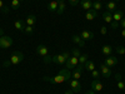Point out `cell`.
Masks as SVG:
<instances>
[{
  "label": "cell",
  "instance_id": "obj_32",
  "mask_svg": "<svg viewBox=\"0 0 125 94\" xmlns=\"http://www.w3.org/2000/svg\"><path fill=\"white\" fill-rule=\"evenodd\" d=\"M91 75H93V78H95V79H99V75H100V73L96 70V69H94L93 71H91Z\"/></svg>",
  "mask_w": 125,
  "mask_h": 94
},
{
  "label": "cell",
  "instance_id": "obj_31",
  "mask_svg": "<svg viewBox=\"0 0 125 94\" xmlns=\"http://www.w3.org/2000/svg\"><path fill=\"white\" fill-rule=\"evenodd\" d=\"M80 55H81V53H80L79 48H75V49H73V57H76V58H79Z\"/></svg>",
  "mask_w": 125,
  "mask_h": 94
},
{
  "label": "cell",
  "instance_id": "obj_17",
  "mask_svg": "<svg viewBox=\"0 0 125 94\" xmlns=\"http://www.w3.org/2000/svg\"><path fill=\"white\" fill-rule=\"evenodd\" d=\"M84 69L91 73L94 69H95V64H94V61H91V60H89V59H88V60H86V63L84 64Z\"/></svg>",
  "mask_w": 125,
  "mask_h": 94
},
{
  "label": "cell",
  "instance_id": "obj_16",
  "mask_svg": "<svg viewBox=\"0 0 125 94\" xmlns=\"http://www.w3.org/2000/svg\"><path fill=\"white\" fill-rule=\"evenodd\" d=\"M65 1H64V0H58V14L59 15H61L62 13H64L65 12Z\"/></svg>",
  "mask_w": 125,
  "mask_h": 94
},
{
  "label": "cell",
  "instance_id": "obj_19",
  "mask_svg": "<svg viewBox=\"0 0 125 94\" xmlns=\"http://www.w3.org/2000/svg\"><path fill=\"white\" fill-rule=\"evenodd\" d=\"M124 18V13H123V10H116L115 13H114L113 15V20H115V22H119L120 23V20Z\"/></svg>",
  "mask_w": 125,
  "mask_h": 94
},
{
  "label": "cell",
  "instance_id": "obj_8",
  "mask_svg": "<svg viewBox=\"0 0 125 94\" xmlns=\"http://www.w3.org/2000/svg\"><path fill=\"white\" fill-rule=\"evenodd\" d=\"M36 53H38V55H39V57L45 58V57L48 55V53H49V49H48L45 45L40 44V45H38V48H36Z\"/></svg>",
  "mask_w": 125,
  "mask_h": 94
},
{
  "label": "cell",
  "instance_id": "obj_13",
  "mask_svg": "<svg viewBox=\"0 0 125 94\" xmlns=\"http://www.w3.org/2000/svg\"><path fill=\"white\" fill-rule=\"evenodd\" d=\"M73 43H75L79 48H83L85 45V40H83L81 38H80V35H73Z\"/></svg>",
  "mask_w": 125,
  "mask_h": 94
},
{
  "label": "cell",
  "instance_id": "obj_27",
  "mask_svg": "<svg viewBox=\"0 0 125 94\" xmlns=\"http://www.w3.org/2000/svg\"><path fill=\"white\" fill-rule=\"evenodd\" d=\"M86 60H88V55H86V54H81V55L79 57V64L84 65L85 63H86Z\"/></svg>",
  "mask_w": 125,
  "mask_h": 94
},
{
  "label": "cell",
  "instance_id": "obj_7",
  "mask_svg": "<svg viewBox=\"0 0 125 94\" xmlns=\"http://www.w3.org/2000/svg\"><path fill=\"white\" fill-rule=\"evenodd\" d=\"M69 84H70V88L74 93H79L81 90V83L76 79H70L69 80Z\"/></svg>",
  "mask_w": 125,
  "mask_h": 94
},
{
  "label": "cell",
  "instance_id": "obj_18",
  "mask_svg": "<svg viewBox=\"0 0 125 94\" xmlns=\"http://www.w3.org/2000/svg\"><path fill=\"white\" fill-rule=\"evenodd\" d=\"M103 20H104L105 23H109V24H110V23L113 22V14L106 10L105 13H103Z\"/></svg>",
  "mask_w": 125,
  "mask_h": 94
},
{
  "label": "cell",
  "instance_id": "obj_39",
  "mask_svg": "<svg viewBox=\"0 0 125 94\" xmlns=\"http://www.w3.org/2000/svg\"><path fill=\"white\" fill-rule=\"evenodd\" d=\"M73 93H74V92H73L71 89H69V90H66V92H65V94H73Z\"/></svg>",
  "mask_w": 125,
  "mask_h": 94
},
{
  "label": "cell",
  "instance_id": "obj_15",
  "mask_svg": "<svg viewBox=\"0 0 125 94\" xmlns=\"http://www.w3.org/2000/svg\"><path fill=\"white\" fill-rule=\"evenodd\" d=\"M96 16H98V12H96V10H94V9L89 10V12H86V14H85L86 20H94Z\"/></svg>",
  "mask_w": 125,
  "mask_h": 94
},
{
  "label": "cell",
  "instance_id": "obj_21",
  "mask_svg": "<svg viewBox=\"0 0 125 94\" xmlns=\"http://www.w3.org/2000/svg\"><path fill=\"white\" fill-rule=\"evenodd\" d=\"M101 51H103V54L104 55H111V53H113V47H110V45H104L103 48H101Z\"/></svg>",
  "mask_w": 125,
  "mask_h": 94
},
{
  "label": "cell",
  "instance_id": "obj_24",
  "mask_svg": "<svg viewBox=\"0 0 125 94\" xmlns=\"http://www.w3.org/2000/svg\"><path fill=\"white\" fill-rule=\"evenodd\" d=\"M118 5H116V1H108L106 3V9H108V12H113V10H116Z\"/></svg>",
  "mask_w": 125,
  "mask_h": 94
},
{
  "label": "cell",
  "instance_id": "obj_23",
  "mask_svg": "<svg viewBox=\"0 0 125 94\" xmlns=\"http://www.w3.org/2000/svg\"><path fill=\"white\" fill-rule=\"evenodd\" d=\"M115 79H116V82H118V88L119 89H125V83L121 80V75L120 74H115Z\"/></svg>",
  "mask_w": 125,
  "mask_h": 94
},
{
  "label": "cell",
  "instance_id": "obj_20",
  "mask_svg": "<svg viewBox=\"0 0 125 94\" xmlns=\"http://www.w3.org/2000/svg\"><path fill=\"white\" fill-rule=\"evenodd\" d=\"M14 26L19 30V31H24V29H25V25H24V22L21 19H18L16 22L14 23Z\"/></svg>",
  "mask_w": 125,
  "mask_h": 94
},
{
  "label": "cell",
  "instance_id": "obj_5",
  "mask_svg": "<svg viewBox=\"0 0 125 94\" xmlns=\"http://www.w3.org/2000/svg\"><path fill=\"white\" fill-rule=\"evenodd\" d=\"M78 64H79V58H76V57H70V58L66 60V63H65V67H66V69L71 70V69H74Z\"/></svg>",
  "mask_w": 125,
  "mask_h": 94
},
{
  "label": "cell",
  "instance_id": "obj_38",
  "mask_svg": "<svg viewBox=\"0 0 125 94\" xmlns=\"http://www.w3.org/2000/svg\"><path fill=\"white\" fill-rule=\"evenodd\" d=\"M10 64H11V63H10V60H9V61H5V63H4V65H5V67H9Z\"/></svg>",
  "mask_w": 125,
  "mask_h": 94
},
{
  "label": "cell",
  "instance_id": "obj_10",
  "mask_svg": "<svg viewBox=\"0 0 125 94\" xmlns=\"http://www.w3.org/2000/svg\"><path fill=\"white\" fill-rule=\"evenodd\" d=\"M94 36H95V35H94V33H93V31H89V30H83L81 33H80V38L83 40H85V41L86 40H93Z\"/></svg>",
  "mask_w": 125,
  "mask_h": 94
},
{
  "label": "cell",
  "instance_id": "obj_41",
  "mask_svg": "<svg viewBox=\"0 0 125 94\" xmlns=\"http://www.w3.org/2000/svg\"><path fill=\"white\" fill-rule=\"evenodd\" d=\"M3 35H4V30L0 28V36H3Z\"/></svg>",
  "mask_w": 125,
  "mask_h": 94
},
{
  "label": "cell",
  "instance_id": "obj_25",
  "mask_svg": "<svg viewBox=\"0 0 125 94\" xmlns=\"http://www.w3.org/2000/svg\"><path fill=\"white\" fill-rule=\"evenodd\" d=\"M35 22H36V16L35 15H28V18H26V25L34 26Z\"/></svg>",
  "mask_w": 125,
  "mask_h": 94
},
{
  "label": "cell",
  "instance_id": "obj_2",
  "mask_svg": "<svg viewBox=\"0 0 125 94\" xmlns=\"http://www.w3.org/2000/svg\"><path fill=\"white\" fill-rule=\"evenodd\" d=\"M69 58H70V54L68 53V51H64L62 54H59V55H51L50 61L56 63V64H65Z\"/></svg>",
  "mask_w": 125,
  "mask_h": 94
},
{
  "label": "cell",
  "instance_id": "obj_1",
  "mask_svg": "<svg viewBox=\"0 0 125 94\" xmlns=\"http://www.w3.org/2000/svg\"><path fill=\"white\" fill-rule=\"evenodd\" d=\"M45 82H49V83H53V84H61V83H65V82H69L71 79V73L69 69H61L59 71V74L54 78H49V77H44L43 78Z\"/></svg>",
  "mask_w": 125,
  "mask_h": 94
},
{
  "label": "cell",
  "instance_id": "obj_43",
  "mask_svg": "<svg viewBox=\"0 0 125 94\" xmlns=\"http://www.w3.org/2000/svg\"><path fill=\"white\" fill-rule=\"evenodd\" d=\"M115 1H119V0H115Z\"/></svg>",
  "mask_w": 125,
  "mask_h": 94
},
{
  "label": "cell",
  "instance_id": "obj_26",
  "mask_svg": "<svg viewBox=\"0 0 125 94\" xmlns=\"http://www.w3.org/2000/svg\"><path fill=\"white\" fill-rule=\"evenodd\" d=\"M93 9L94 10H100V9H103V3H100V1H93Z\"/></svg>",
  "mask_w": 125,
  "mask_h": 94
},
{
  "label": "cell",
  "instance_id": "obj_34",
  "mask_svg": "<svg viewBox=\"0 0 125 94\" xmlns=\"http://www.w3.org/2000/svg\"><path fill=\"white\" fill-rule=\"evenodd\" d=\"M79 1H80V0H69V4H70L71 6H76V5L79 4Z\"/></svg>",
  "mask_w": 125,
  "mask_h": 94
},
{
  "label": "cell",
  "instance_id": "obj_4",
  "mask_svg": "<svg viewBox=\"0 0 125 94\" xmlns=\"http://www.w3.org/2000/svg\"><path fill=\"white\" fill-rule=\"evenodd\" d=\"M13 45V39L10 36H6V35H3L0 36V48L3 49H8Z\"/></svg>",
  "mask_w": 125,
  "mask_h": 94
},
{
  "label": "cell",
  "instance_id": "obj_11",
  "mask_svg": "<svg viewBox=\"0 0 125 94\" xmlns=\"http://www.w3.org/2000/svg\"><path fill=\"white\" fill-rule=\"evenodd\" d=\"M103 88H104V85H103V83H101L99 79H94V80L91 82V89H93V90L101 92Z\"/></svg>",
  "mask_w": 125,
  "mask_h": 94
},
{
  "label": "cell",
  "instance_id": "obj_40",
  "mask_svg": "<svg viewBox=\"0 0 125 94\" xmlns=\"http://www.w3.org/2000/svg\"><path fill=\"white\" fill-rule=\"evenodd\" d=\"M121 36H123V38H125V29H123V30H121Z\"/></svg>",
  "mask_w": 125,
  "mask_h": 94
},
{
  "label": "cell",
  "instance_id": "obj_12",
  "mask_svg": "<svg viewBox=\"0 0 125 94\" xmlns=\"http://www.w3.org/2000/svg\"><path fill=\"white\" fill-rule=\"evenodd\" d=\"M80 4H81V8L89 12V10L93 9V1L91 0H80Z\"/></svg>",
  "mask_w": 125,
  "mask_h": 94
},
{
  "label": "cell",
  "instance_id": "obj_6",
  "mask_svg": "<svg viewBox=\"0 0 125 94\" xmlns=\"http://www.w3.org/2000/svg\"><path fill=\"white\" fill-rule=\"evenodd\" d=\"M100 73L103 74L104 78H110V77L113 75L111 69H110L106 64H104V63H101V64H100Z\"/></svg>",
  "mask_w": 125,
  "mask_h": 94
},
{
  "label": "cell",
  "instance_id": "obj_35",
  "mask_svg": "<svg viewBox=\"0 0 125 94\" xmlns=\"http://www.w3.org/2000/svg\"><path fill=\"white\" fill-rule=\"evenodd\" d=\"M106 33H108V29H106V26H101V28H100V34L105 35Z\"/></svg>",
  "mask_w": 125,
  "mask_h": 94
},
{
  "label": "cell",
  "instance_id": "obj_29",
  "mask_svg": "<svg viewBox=\"0 0 125 94\" xmlns=\"http://www.w3.org/2000/svg\"><path fill=\"white\" fill-rule=\"evenodd\" d=\"M115 50H116V53H118V54H120V55H124V54H125V47L119 45V47H116V48H115Z\"/></svg>",
  "mask_w": 125,
  "mask_h": 94
},
{
  "label": "cell",
  "instance_id": "obj_14",
  "mask_svg": "<svg viewBox=\"0 0 125 94\" xmlns=\"http://www.w3.org/2000/svg\"><path fill=\"white\" fill-rule=\"evenodd\" d=\"M48 10L50 13H56L58 12V0H53L48 4Z\"/></svg>",
  "mask_w": 125,
  "mask_h": 94
},
{
  "label": "cell",
  "instance_id": "obj_3",
  "mask_svg": "<svg viewBox=\"0 0 125 94\" xmlns=\"http://www.w3.org/2000/svg\"><path fill=\"white\" fill-rule=\"evenodd\" d=\"M23 60H24V54L21 53V51H14V53L11 54V57H10V63H11L13 65L20 64Z\"/></svg>",
  "mask_w": 125,
  "mask_h": 94
},
{
  "label": "cell",
  "instance_id": "obj_30",
  "mask_svg": "<svg viewBox=\"0 0 125 94\" xmlns=\"http://www.w3.org/2000/svg\"><path fill=\"white\" fill-rule=\"evenodd\" d=\"M0 10H3V12L6 13V14L9 13V8H6V6L3 4V0H0Z\"/></svg>",
  "mask_w": 125,
  "mask_h": 94
},
{
  "label": "cell",
  "instance_id": "obj_36",
  "mask_svg": "<svg viewBox=\"0 0 125 94\" xmlns=\"http://www.w3.org/2000/svg\"><path fill=\"white\" fill-rule=\"evenodd\" d=\"M120 25L123 26V29H125V18H123V19L120 20Z\"/></svg>",
  "mask_w": 125,
  "mask_h": 94
},
{
  "label": "cell",
  "instance_id": "obj_37",
  "mask_svg": "<svg viewBox=\"0 0 125 94\" xmlns=\"http://www.w3.org/2000/svg\"><path fill=\"white\" fill-rule=\"evenodd\" d=\"M85 94H98V92H95V90H93V89H90V90H88Z\"/></svg>",
  "mask_w": 125,
  "mask_h": 94
},
{
  "label": "cell",
  "instance_id": "obj_33",
  "mask_svg": "<svg viewBox=\"0 0 125 94\" xmlns=\"http://www.w3.org/2000/svg\"><path fill=\"white\" fill-rule=\"evenodd\" d=\"M110 25H111L113 29H118L119 25H120V23H119V22H115V20H113V22L110 23Z\"/></svg>",
  "mask_w": 125,
  "mask_h": 94
},
{
  "label": "cell",
  "instance_id": "obj_42",
  "mask_svg": "<svg viewBox=\"0 0 125 94\" xmlns=\"http://www.w3.org/2000/svg\"><path fill=\"white\" fill-rule=\"evenodd\" d=\"M95 1H100V3H101V1H103V0H95Z\"/></svg>",
  "mask_w": 125,
  "mask_h": 94
},
{
  "label": "cell",
  "instance_id": "obj_9",
  "mask_svg": "<svg viewBox=\"0 0 125 94\" xmlns=\"http://www.w3.org/2000/svg\"><path fill=\"white\" fill-rule=\"evenodd\" d=\"M104 64H106L109 68L114 67V65H116L118 64V58H115L114 55H108L105 58V61H104Z\"/></svg>",
  "mask_w": 125,
  "mask_h": 94
},
{
  "label": "cell",
  "instance_id": "obj_22",
  "mask_svg": "<svg viewBox=\"0 0 125 94\" xmlns=\"http://www.w3.org/2000/svg\"><path fill=\"white\" fill-rule=\"evenodd\" d=\"M21 4H23V0H11L10 6H11L13 10H18L20 6H21Z\"/></svg>",
  "mask_w": 125,
  "mask_h": 94
},
{
  "label": "cell",
  "instance_id": "obj_28",
  "mask_svg": "<svg viewBox=\"0 0 125 94\" xmlns=\"http://www.w3.org/2000/svg\"><path fill=\"white\" fill-rule=\"evenodd\" d=\"M24 31L28 34V35H31L34 33V26H31V25H26L25 26V29H24Z\"/></svg>",
  "mask_w": 125,
  "mask_h": 94
}]
</instances>
